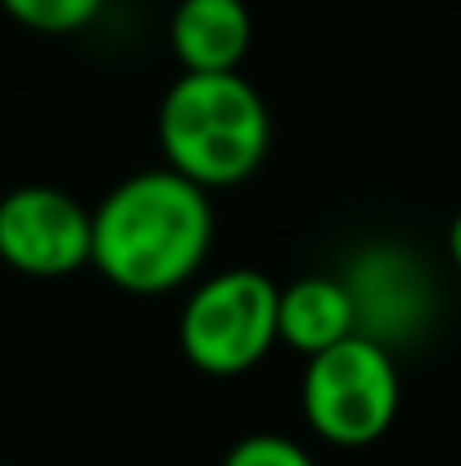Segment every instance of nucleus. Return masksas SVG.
<instances>
[{
  "label": "nucleus",
  "instance_id": "8",
  "mask_svg": "<svg viewBox=\"0 0 461 466\" xmlns=\"http://www.w3.org/2000/svg\"><path fill=\"white\" fill-rule=\"evenodd\" d=\"M0 9L32 32L64 36V32H82L86 23H95L105 0H0Z\"/></svg>",
  "mask_w": 461,
  "mask_h": 466
},
{
  "label": "nucleus",
  "instance_id": "2",
  "mask_svg": "<svg viewBox=\"0 0 461 466\" xmlns=\"http://www.w3.org/2000/svg\"><path fill=\"white\" fill-rule=\"evenodd\" d=\"M163 167L199 190L245 186L272 146V118L245 73H181L158 100Z\"/></svg>",
  "mask_w": 461,
  "mask_h": 466
},
{
  "label": "nucleus",
  "instance_id": "6",
  "mask_svg": "<svg viewBox=\"0 0 461 466\" xmlns=\"http://www.w3.org/2000/svg\"><path fill=\"white\" fill-rule=\"evenodd\" d=\"M254 46V14L245 0H176L167 18V50L181 73H240Z\"/></svg>",
  "mask_w": 461,
  "mask_h": 466
},
{
  "label": "nucleus",
  "instance_id": "1",
  "mask_svg": "<svg viewBox=\"0 0 461 466\" xmlns=\"http://www.w3.org/2000/svg\"><path fill=\"white\" fill-rule=\"evenodd\" d=\"M213 231L208 190L172 167H145L91 208V268L127 295H172L204 268Z\"/></svg>",
  "mask_w": 461,
  "mask_h": 466
},
{
  "label": "nucleus",
  "instance_id": "10",
  "mask_svg": "<svg viewBox=\"0 0 461 466\" xmlns=\"http://www.w3.org/2000/svg\"><path fill=\"white\" fill-rule=\"evenodd\" d=\"M448 258H453V268L461 272V208H457V218L448 222Z\"/></svg>",
  "mask_w": 461,
  "mask_h": 466
},
{
  "label": "nucleus",
  "instance_id": "4",
  "mask_svg": "<svg viewBox=\"0 0 461 466\" xmlns=\"http://www.w3.org/2000/svg\"><path fill=\"white\" fill-rule=\"evenodd\" d=\"M276 312H281V286L267 272L226 268L190 290L176 321V344L195 371L231 380L254 371L281 344Z\"/></svg>",
  "mask_w": 461,
  "mask_h": 466
},
{
  "label": "nucleus",
  "instance_id": "9",
  "mask_svg": "<svg viewBox=\"0 0 461 466\" xmlns=\"http://www.w3.org/2000/svg\"><path fill=\"white\" fill-rule=\"evenodd\" d=\"M222 466H316L312 453L304 444L286 440V435H272V431H258V435H245L231 444V453L222 458Z\"/></svg>",
  "mask_w": 461,
  "mask_h": 466
},
{
  "label": "nucleus",
  "instance_id": "7",
  "mask_svg": "<svg viewBox=\"0 0 461 466\" xmlns=\"http://www.w3.org/2000/svg\"><path fill=\"white\" fill-rule=\"evenodd\" d=\"M276 330H281V344H290L304 358H316V353L335 349L339 339L357 335V309H353L344 277L312 272V277L281 286Z\"/></svg>",
  "mask_w": 461,
  "mask_h": 466
},
{
  "label": "nucleus",
  "instance_id": "3",
  "mask_svg": "<svg viewBox=\"0 0 461 466\" xmlns=\"http://www.w3.org/2000/svg\"><path fill=\"white\" fill-rule=\"evenodd\" d=\"M299 408L307 431L335 449H366L385 440L403 408V380L389 344L357 330L335 349L307 358Z\"/></svg>",
  "mask_w": 461,
  "mask_h": 466
},
{
  "label": "nucleus",
  "instance_id": "5",
  "mask_svg": "<svg viewBox=\"0 0 461 466\" xmlns=\"http://www.w3.org/2000/svg\"><path fill=\"white\" fill-rule=\"evenodd\" d=\"M0 263L36 281L91 268V208L59 186H14L0 195Z\"/></svg>",
  "mask_w": 461,
  "mask_h": 466
}]
</instances>
